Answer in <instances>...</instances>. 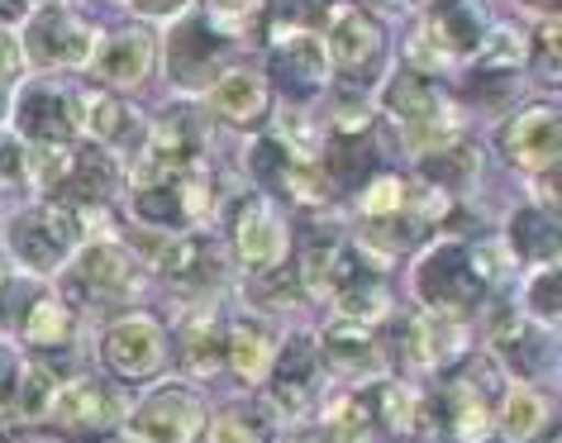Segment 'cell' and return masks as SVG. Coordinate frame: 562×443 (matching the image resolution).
I'll list each match as a JSON object with an SVG mask.
<instances>
[{
	"instance_id": "obj_37",
	"label": "cell",
	"mask_w": 562,
	"mask_h": 443,
	"mask_svg": "<svg viewBox=\"0 0 562 443\" xmlns=\"http://www.w3.org/2000/svg\"><path fill=\"white\" fill-rule=\"evenodd\" d=\"M529 306L553 320V315H558V272H543L539 282L529 286Z\"/></svg>"
},
{
	"instance_id": "obj_33",
	"label": "cell",
	"mask_w": 562,
	"mask_h": 443,
	"mask_svg": "<svg viewBox=\"0 0 562 443\" xmlns=\"http://www.w3.org/2000/svg\"><path fill=\"white\" fill-rule=\"evenodd\" d=\"M15 406H20L24 420H44L48 406H53V377H48V367L24 372L20 386H15Z\"/></svg>"
},
{
	"instance_id": "obj_7",
	"label": "cell",
	"mask_w": 562,
	"mask_h": 443,
	"mask_svg": "<svg viewBox=\"0 0 562 443\" xmlns=\"http://www.w3.org/2000/svg\"><path fill=\"white\" fill-rule=\"evenodd\" d=\"M105 363L120 372L124 382H144L162 367V329L153 320H124L110 329L105 339Z\"/></svg>"
},
{
	"instance_id": "obj_30",
	"label": "cell",
	"mask_w": 562,
	"mask_h": 443,
	"mask_svg": "<svg viewBox=\"0 0 562 443\" xmlns=\"http://www.w3.org/2000/svg\"><path fill=\"white\" fill-rule=\"evenodd\" d=\"M501 424H505V439H529L543 424V400L533 391H510L501 406Z\"/></svg>"
},
{
	"instance_id": "obj_9",
	"label": "cell",
	"mask_w": 562,
	"mask_h": 443,
	"mask_svg": "<svg viewBox=\"0 0 562 443\" xmlns=\"http://www.w3.org/2000/svg\"><path fill=\"white\" fill-rule=\"evenodd\" d=\"M277 53H272V77L286 95H311L319 81H325V53H319V38L315 34H277L272 38Z\"/></svg>"
},
{
	"instance_id": "obj_18",
	"label": "cell",
	"mask_w": 562,
	"mask_h": 443,
	"mask_svg": "<svg viewBox=\"0 0 562 443\" xmlns=\"http://www.w3.org/2000/svg\"><path fill=\"white\" fill-rule=\"evenodd\" d=\"M210 105L220 110L224 120H238V124H252L267 110V81L252 77V72H229L210 95Z\"/></svg>"
},
{
	"instance_id": "obj_42",
	"label": "cell",
	"mask_w": 562,
	"mask_h": 443,
	"mask_svg": "<svg viewBox=\"0 0 562 443\" xmlns=\"http://www.w3.org/2000/svg\"><path fill=\"white\" fill-rule=\"evenodd\" d=\"M24 10V0H0V20H15Z\"/></svg>"
},
{
	"instance_id": "obj_27",
	"label": "cell",
	"mask_w": 562,
	"mask_h": 443,
	"mask_svg": "<svg viewBox=\"0 0 562 443\" xmlns=\"http://www.w3.org/2000/svg\"><path fill=\"white\" fill-rule=\"evenodd\" d=\"M411 353H415V363H429V367L448 363V357L462 353L458 329H453V325H439V320L415 325V329H411Z\"/></svg>"
},
{
	"instance_id": "obj_36",
	"label": "cell",
	"mask_w": 562,
	"mask_h": 443,
	"mask_svg": "<svg viewBox=\"0 0 562 443\" xmlns=\"http://www.w3.org/2000/svg\"><path fill=\"white\" fill-rule=\"evenodd\" d=\"M220 349H224V339H220V329L215 325H205V329H191V339H187V363L195 367H215L220 363Z\"/></svg>"
},
{
	"instance_id": "obj_26",
	"label": "cell",
	"mask_w": 562,
	"mask_h": 443,
	"mask_svg": "<svg viewBox=\"0 0 562 443\" xmlns=\"http://www.w3.org/2000/svg\"><path fill=\"white\" fill-rule=\"evenodd\" d=\"M325 353L339 367H353V372L382 367V353H376V343L368 334H358V329H329V334H325Z\"/></svg>"
},
{
	"instance_id": "obj_43",
	"label": "cell",
	"mask_w": 562,
	"mask_h": 443,
	"mask_svg": "<svg viewBox=\"0 0 562 443\" xmlns=\"http://www.w3.org/2000/svg\"><path fill=\"white\" fill-rule=\"evenodd\" d=\"M138 5H144V10H172L177 0H138Z\"/></svg>"
},
{
	"instance_id": "obj_22",
	"label": "cell",
	"mask_w": 562,
	"mask_h": 443,
	"mask_svg": "<svg viewBox=\"0 0 562 443\" xmlns=\"http://www.w3.org/2000/svg\"><path fill=\"white\" fill-rule=\"evenodd\" d=\"M162 272L177 276V282H201V276H215V248L205 239H181L162 248Z\"/></svg>"
},
{
	"instance_id": "obj_40",
	"label": "cell",
	"mask_w": 562,
	"mask_h": 443,
	"mask_svg": "<svg viewBox=\"0 0 562 443\" xmlns=\"http://www.w3.org/2000/svg\"><path fill=\"white\" fill-rule=\"evenodd\" d=\"M20 172V148L10 144V138H0V182H5V177H15Z\"/></svg>"
},
{
	"instance_id": "obj_12",
	"label": "cell",
	"mask_w": 562,
	"mask_h": 443,
	"mask_svg": "<svg viewBox=\"0 0 562 443\" xmlns=\"http://www.w3.org/2000/svg\"><path fill=\"white\" fill-rule=\"evenodd\" d=\"M20 129L38 144H67L77 134V115L58 87H30L20 101Z\"/></svg>"
},
{
	"instance_id": "obj_28",
	"label": "cell",
	"mask_w": 562,
	"mask_h": 443,
	"mask_svg": "<svg viewBox=\"0 0 562 443\" xmlns=\"http://www.w3.org/2000/svg\"><path fill=\"white\" fill-rule=\"evenodd\" d=\"M24 334H30L34 343H63L67 334H72V310L53 296H38L30 320H24Z\"/></svg>"
},
{
	"instance_id": "obj_15",
	"label": "cell",
	"mask_w": 562,
	"mask_h": 443,
	"mask_svg": "<svg viewBox=\"0 0 562 443\" xmlns=\"http://www.w3.org/2000/svg\"><path fill=\"white\" fill-rule=\"evenodd\" d=\"M311 396H315V343L296 339L277 357V400H281V410L301 414L311 406Z\"/></svg>"
},
{
	"instance_id": "obj_35",
	"label": "cell",
	"mask_w": 562,
	"mask_h": 443,
	"mask_svg": "<svg viewBox=\"0 0 562 443\" xmlns=\"http://www.w3.org/2000/svg\"><path fill=\"white\" fill-rule=\"evenodd\" d=\"M91 124H95V134H101V138H124L134 129V115L120 101H95Z\"/></svg>"
},
{
	"instance_id": "obj_44",
	"label": "cell",
	"mask_w": 562,
	"mask_h": 443,
	"mask_svg": "<svg viewBox=\"0 0 562 443\" xmlns=\"http://www.w3.org/2000/svg\"><path fill=\"white\" fill-rule=\"evenodd\" d=\"M529 5H548V10H553V0H529Z\"/></svg>"
},
{
	"instance_id": "obj_39",
	"label": "cell",
	"mask_w": 562,
	"mask_h": 443,
	"mask_svg": "<svg viewBox=\"0 0 562 443\" xmlns=\"http://www.w3.org/2000/svg\"><path fill=\"white\" fill-rule=\"evenodd\" d=\"M15 372H20V367H15V357L0 349V406H5V400H15V386H20Z\"/></svg>"
},
{
	"instance_id": "obj_6",
	"label": "cell",
	"mask_w": 562,
	"mask_h": 443,
	"mask_svg": "<svg viewBox=\"0 0 562 443\" xmlns=\"http://www.w3.org/2000/svg\"><path fill=\"white\" fill-rule=\"evenodd\" d=\"M30 53L38 63H48V67L81 63L91 53V30L67 5H48L44 15L30 24Z\"/></svg>"
},
{
	"instance_id": "obj_19",
	"label": "cell",
	"mask_w": 562,
	"mask_h": 443,
	"mask_svg": "<svg viewBox=\"0 0 562 443\" xmlns=\"http://www.w3.org/2000/svg\"><path fill=\"white\" fill-rule=\"evenodd\" d=\"M429 44H443L448 53H468L482 44V24H476V10L468 0H439L434 10V30H425Z\"/></svg>"
},
{
	"instance_id": "obj_13",
	"label": "cell",
	"mask_w": 562,
	"mask_h": 443,
	"mask_svg": "<svg viewBox=\"0 0 562 443\" xmlns=\"http://www.w3.org/2000/svg\"><path fill=\"white\" fill-rule=\"evenodd\" d=\"M238 253H244L252 268H277L281 253H286V229H281L277 211L267 201H248L238 211Z\"/></svg>"
},
{
	"instance_id": "obj_25",
	"label": "cell",
	"mask_w": 562,
	"mask_h": 443,
	"mask_svg": "<svg viewBox=\"0 0 562 443\" xmlns=\"http://www.w3.org/2000/svg\"><path fill=\"white\" fill-rule=\"evenodd\" d=\"M372 439H376L372 396H358L329 414V443H372Z\"/></svg>"
},
{
	"instance_id": "obj_24",
	"label": "cell",
	"mask_w": 562,
	"mask_h": 443,
	"mask_svg": "<svg viewBox=\"0 0 562 443\" xmlns=\"http://www.w3.org/2000/svg\"><path fill=\"white\" fill-rule=\"evenodd\" d=\"M510 234H515V248L525 258H548L553 262L558 258V225L548 215H539V211H525V215H515V225H510Z\"/></svg>"
},
{
	"instance_id": "obj_3",
	"label": "cell",
	"mask_w": 562,
	"mask_h": 443,
	"mask_svg": "<svg viewBox=\"0 0 562 443\" xmlns=\"http://www.w3.org/2000/svg\"><path fill=\"white\" fill-rule=\"evenodd\" d=\"M53 420H58L67 434H105L110 424H120V391L110 382H91L81 377L72 386H63L58 396H53Z\"/></svg>"
},
{
	"instance_id": "obj_32",
	"label": "cell",
	"mask_w": 562,
	"mask_h": 443,
	"mask_svg": "<svg viewBox=\"0 0 562 443\" xmlns=\"http://www.w3.org/2000/svg\"><path fill=\"white\" fill-rule=\"evenodd\" d=\"M501 353L510 357V367L519 372V377H533V372L543 367V339L529 334V329H519V325H510L501 334Z\"/></svg>"
},
{
	"instance_id": "obj_10",
	"label": "cell",
	"mask_w": 562,
	"mask_h": 443,
	"mask_svg": "<svg viewBox=\"0 0 562 443\" xmlns=\"http://www.w3.org/2000/svg\"><path fill=\"white\" fill-rule=\"evenodd\" d=\"M505 154L515 162H525V168H543V162H553L558 154V110L553 105H533L525 115H515L505 124L501 134Z\"/></svg>"
},
{
	"instance_id": "obj_23",
	"label": "cell",
	"mask_w": 562,
	"mask_h": 443,
	"mask_svg": "<svg viewBox=\"0 0 562 443\" xmlns=\"http://www.w3.org/2000/svg\"><path fill=\"white\" fill-rule=\"evenodd\" d=\"M224 349H229V363L244 372V377H262V372L272 367V357H277L272 339H267L262 329H252V325H238L234 334L224 339Z\"/></svg>"
},
{
	"instance_id": "obj_45",
	"label": "cell",
	"mask_w": 562,
	"mask_h": 443,
	"mask_svg": "<svg viewBox=\"0 0 562 443\" xmlns=\"http://www.w3.org/2000/svg\"><path fill=\"white\" fill-rule=\"evenodd\" d=\"M0 272H5V268H0Z\"/></svg>"
},
{
	"instance_id": "obj_31",
	"label": "cell",
	"mask_w": 562,
	"mask_h": 443,
	"mask_svg": "<svg viewBox=\"0 0 562 443\" xmlns=\"http://www.w3.org/2000/svg\"><path fill=\"white\" fill-rule=\"evenodd\" d=\"M476 168V158H472V148H434V154L425 158V177L429 182H439V186H462L472 177Z\"/></svg>"
},
{
	"instance_id": "obj_20",
	"label": "cell",
	"mask_w": 562,
	"mask_h": 443,
	"mask_svg": "<svg viewBox=\"0 0 562 443\" xmlns=\"http://www.w3.org/2000/svg\"><path fill=\"white\" fill-rule=\"evenodd\" d=\"M325 168H329V182H334V186H339V191H353V186H362V182L372 177L376 148L368 144V134H344L339 144L329 148Z\"/></svg>"
},
{
	"instance_id": "obj_46",
	"label": "cell",
	"mask_w": 562,
	"mask_h": 443,
	"mask_svg": "<svg viewBox=\"0 0 562 443\" xmlns=\"http://www.w3.org/2000/svg\"><path fill=\"white\" fill-rule=\"evenodd\" d=\"M0 443H5V439H0Z\"/></svg>"
},
{
	"instance_id": "obj_8",
	"label": "cell",
	"mask_w": 562,
	"mask_h": 443,
	"mask_svg": "<svg viewBox=\"0 0 562 443\" xmlns=\"http://www.w3.org/2000/svg\"><path fill=\"white\" fill-rule=\"evenodd\" d=\"M10 243H15V253L24 262H34V268H58V258L77 243V225H72V215H63V211H38V215H24L10 225Z\"/></svg>"
},
{
	"instance_id": "obj_4",
	"label": "cell",
	"mask_w": 562,
	"mask_h": 443,
	"mask_svg": "<svg viewBox=\"0 0 562 443\" xmlns=\"http://www.w3.org/2000/svg\"><path fill=\"white\" fill-rule=\"evenodd\" d=\"M419 291H425V300H434V306L462 310V306H476V300H482V272H476L468 248L448 243L419 268Z\"/></svg>"
},
{
	"instance_id": "obj_17",
	"label": "cell",
	"mask_w": 562,
	"mask_h": 443,
	"mask_svg": "<svg viewBox=\"0 0 562 443\" xmlns=\"http://www.w3.org/2000/svg\"><path fill=\"white\" fill-rule=\"evenodd\" d=\"M220 34H210L201 20H187V24H177V34H172V44H167V58H172V72L181 81H195V77H205V67L220 58Z\"/></svg>"
},
{
	"instance_id": "obj_1",
	"label": "cell",
	"mask_w": 562,
	"mask_h": 443,
	"mask_svg": "<svg viewBox=\"0 0 562 443\" xmlns=\"http://www.w3.org/2000/svg\"><path fill=\"white\" fill-rule=\"evenodd\" d=\"M386 101L405 120V129H411V144L415 148H429V154H434V148H439L448 134H458L453 110H448V101L419 72H401L396 81H391Z\"/></svg>"
},
{
	"instance_id": "obj_14",
	"label": "cell",
	"mask_w": 562,
	"mask_h": 443,
	"mask_svg": "<svg viewBox=\"0 0 562 443\" xmlns=\"http://www.w3.org/2000/svg\"><path fill=\"white\" fill-rule=\"evenodd\" d=\"M201 120L191 115L187 105H177L172 115H162L158 124V134H153V148H148V162H153V172H181V168H191L195 162V148H201Z\"/></svg>"
},
{
	"instance_id": "obj_21",
	"label": "cell",
	"mask_w": 562,
	"mask_h": 443,
	"mask_svg": "<svg viewBox=\"0 0 562 443\" xmlns=\"http://www.w3.org/2000/svg\"><path fill=\"white\" fill-rule=\"evenodd\" d=\"M81 282H87V291H95V296H115V291L130 286V258L110 243L91 248V253L81 258Z\"/></svg>"
},
{
	"instance_id": "obj_2",
	"label": "cell",
	"mask_w": 562,
	"mask_h": 443,
	"mask_svg": "<svg viewBox=\"0 0 562 443\" xmlns=\"http://www.w3.org/2000/svg\"><path fill=\"white\" fill-rule=\"evenodd\" d=\"M38 177L67 201H105L115 186V162L101 148H81L72 158H58V148H48L38 162Z\"/></svg>"
},
{
	"instance_id": "obj_38",
	"label": "cell",
	"mask_w": 562,
	"mask_h": 443,
	"mask_svg": "<svg viewBox=\"0 0 562 443\" xmlns=\"http://www.w3.org/2000/svg\"><path fill=\"white\" fill-rule=\"evenodd\" d=\"M15 67H20L15 44L0 34V110H5V95H10V81H15Z\"/></svg>"
},
{
	"instance_id": "obj_34",
	"label": "cell",
	"mask_w": 562,
	"mask_h": 443,
	"mask_svg": "<svg viewBox=\"0 0 562 443\" xmlns=\"http://www.w3.org/2000/svg\"><path fill=\"white\" fill-rule=\"evenodd\" d=\"M210 443H262V424L258 420H248V414H220L215 429H210Z\"/></svg>"
},
{
	"instance_id": "obj_41",
	"label": "cell",
	"mask_w": 562,
	"mask_h": 443,
	"mask_svg": "<svg viewBox=\"0 0 562 443\" xmlns=\"http://www.w3.org/2000/svg\"><path fill=\"white\" fill-rule=\"evenodd\" d=\"M205 5H210V10H215V15H238V20H244V15H248V10H252V5H258V0H205Z\"/></svg>"
},
{
	"instance_id": "obj_11",
	"label": "cell",
	"mask_w": 562,
	"mask_h": 443,
	"mask_svg": "<svg viewBox=\"0 0 562 443\" xmlns=\"http://www.w3.org/2000/svg\"><path fill=\"white\" fill-rule=\"evenodd\" d=\"M334 58H339V67L348 77H368V67H376V58H382V34H376V24L362 15V10L353 5H339L334 10Z\"/></svg>"
},
{
	"instance_id": "obj_5",
	"label": "cell",
	"mask_w": 562,
	"mask_h": 443,
	"mask_svg": "<svg viewBox=\"0 0 562 443\" xmlns=\"http://www.w3.org/2000/svg\"><path fill=\"white\" fill-rule=\"evenodd\" d=\"M201 434V400L187 391H162L130 420L134 443H191Z\"/></svg>"
},
{
	"instance_id": "obj_29",
	"label": "cell",
	"mask_w": 562,
	"mask_h": 443,
	"mask_svg": "<svg viewBox=\"0 0 562 443\" xmlns=\"http://www.w3.org/2000/svg\"><path fill=\"white\" fill-rule=\"evenodd\" d=\"M138 215L153 219V225H181L191 215V205L181 201V182H167V186H148L138 191Z\"/></svg>"
},
{
	"instance_id": "obj_16",
	"label": "cell",
	"mask_w": 562,
	"mask_h": 443,
	"mask_svg": "<svg viewBox=\"0 0 562 443\" xmlns=\"http://www.w3.org/2000/svg\"><path fill=\"white\" fill-rule=\"evenodd\" d=\"M148 58H153V38L144 30H120L95 53V72L105 81H138L148 72Z\"/></svg>"
}]
</instances>
